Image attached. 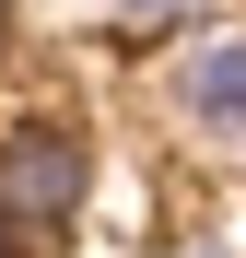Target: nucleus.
<instances>
[{"label": "nucleus", "mask_w": 246, "mask_h": 258, "mask_svg": "<svg viewBox=\"0 0 246 258\" xmlns=\"http://www.w3.org/2000/svg\"><path fill=\"white\" fill-rule=\"evenodd\" d=\"M106 12H117V24H176L188 0H106Z\"/></svg>", "instance_id": "7ed1b4c3"}, {"label": "nucleus", "mask_w": 246, "mask_h": 258, "mask_svg": "<svg viewBox=\"0 0 246 258\" xmlns=\"http://www.w3.org/2000/svg\"><path fill=\"white\" fill-rule=\"evenodd\" d=\"M164 82H176V117L223 129V141H246V35H188Z\"/></svg>", "instance_id": "f03ea898"}, {"label": "nucleus", "mask_w": 246, "mask_h": 258, "mask_svg": "<svg viewBox=\"0 0 246 258\" xmlns=\"http://www.w3.org/2000/svg\"><path fill=\"white\" fill-rule=\"evenodd\" d=\"M0 258H35V246H12V235H0Z\"/></svg>", "instance_id": "20e7f679"}, {"label": "nucleus", "mask_w": 246, "mask_h": 258, "mask_svg": "<svg viewBox=\"0 0 246 258\" xmlns=\"http://www.w3.org/2000/svg\"><path fill=\"white\" fill-rule=\"evenodd\" d=\"M82 200H94V153H82V129L35 117V129H0V235H70Z\"/></svg>", "instance_id": "f257e3e1"}]
</instances>
